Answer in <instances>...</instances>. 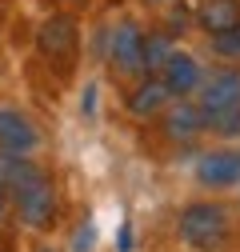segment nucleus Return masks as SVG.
<instances>
[{
  "instance_id": "obj_12",
  "label": "nucleus",
  "mask_w": 240,
  "mask_h": 252,
  "mask_svg": "<svg viewBox=\"0 0 240 252\" xmlns=\"http://www.w3.org/2000/svg\"><path fill=\"white\" fill-rule=\"evenodd\" d=\"M172 48H176V44H172V32H168V28H152V32H144V40H140L144 76H156L160 64H164V56H168Z\"/></svg>"
},
{
  "instance_id": "obj_5",
  "label": "nucleus",
  "mask_w": 240,
  "mask_h": 252,
  "mask_svg": "<svg viewBox=\"0 0 240 252\" xmlns=\"http://www.w3.org/2000/svg\"><path fill=\"white\" fill-rule=\"evenodd\" d=\"M140 40H144V28H140L132 16H124V20H116V24H112V36H108V60H112L116 76H124V80H140V76H144Z\"/></svg>"
},
{
  "instance_id": "obj_6",
  "label": "nucleus",
  "mask_w": 240,
  "mask_h": 252,
  "mask_svg": "<svg viewBox=\"0 0 240 252\" xmlns=\"http://www.w3.org/2000/svg\"><path fill=\"white\" fill-rule=\"evenodd\" d=\"M196 184L208 188V192H228V188H240V148L224 144V148H208L196 156Z\"/></svg>"
},
{
  "instance_id": "obj_11",
  "label": "nucleus",
  "mask_w": 240,
  "mask_h": 252,
  "mask_svg": "<svg viewBox=\"0 0 240 252\" xmlns=\"http://www.w3.org/2000/svg\"><path fill=\"white\" fill-rule=\"evenodd\" d=\"M168 88L160 84V76H140V84L132 88V96H128V112L136 120H152L164 104H168Z\"/></svg>"
},
{
  "instance_id": "obj_17",
  "label": "nucleus",
  "mask_w": 240,
  "mask_h": 252,
  "mask_svg": "<svg viewBox=\"0 0 240 252\" xmlns=\"http://www.w3.org/2000/svg\"><path fill=\"white\" fill-rule=\"evenodd\" d=\"M132 224H128V220H124V224H120V232H116V252H132Z\"/></svg>"
},
{
  "instance_id": "obj_18",
  "label": "nucleus",
  "mask_w": 240,
  "mask_h": 252,
  "mask_svg": "<svg viewBox=\"0 0 240 252\" xmlns=\"http://www.w3.org/2000/svg\"><path fill=\"white\" fill-rule=\"evenodd\" d=\"M4 216H8V192L0 188V220H4Z\"/></svg>"
},
{
  "instance_id": "obj_15",
  "label": "nucleus",
  "mask_w": 240,
  "mask_h": 252,
  "mask_svg": "<svg viewBox=\"0 0 240 252\" xmlns=\"http://www.w3.org/2000/svg\"><path fill=\"white\" fill-rule=\"evenodd\" d=\"M92 248H96V220L84 216L80 228L72 232V252H92Z\"/></svg>"
},
{
  "instance_id": "obj_9",
  "label": "nucleus",
  "mask_w": 240,
  "mask_h": 252,
  "mask_svg": "<svg viewBox=\"0 0 240 252\" xmlns=\"http://www.w3.org/2000/svg\"><path fill=\"white\" fill-rule=\"evenodd\" d=\"M40 148V132L36 124L28 120L24 112L16 108H0V152H16V156H28Z\"/></svg>"
},
{
  "instance_id": "obj_16",
  "label": "nucleus",
  "mask_w": 240,
  "mask_h": 252,
  "mask_svg": "<svg viewBox=\"0 0 240 252\" xmlns=\"http://www.w3.org/2000/svg\"><path fill=\"white\" fill-rule=\"evenodd\" d=\"M164 20H168V28L184 32V28L192 24V12L184 8V0H172V4H164Z\"/></svg>"
},
{
  "instance_id": "obj_19",
  "label": "nucleus",
  "mask_w": 240,
  "mask_h": 252,
  "mask_svg": "<svg viewBox=\"0 0 240 252\" xmlns=\"http://www.w3.org/2000/svg\"><path fill=\"white\" fill-rule=\"evenodd\" d=\"M144 8H164V4H172V0H140Z\"/></svg>"
},
{
  "instance_id": "obj_14",
  "label": "nucleus",
  "mask_w": 240,
  "mask_h": 252,
  "mask_svg": "<svg viewBox=\"0 0 240 252\" xmlns=\"http://www.w3.org/2000/svg\"><path fill=\"white\" fill-rule=\"evenodd\" d=\"M212 52L220 60H228V64H240V24H232V28L212 36Z\"/></svg>"
},
{
  "instance_id": "obj_8",
  "label": "nucleus",
  "mask_w": 240,
  "mask_h": 252,
  "mask_svg": "<svg viewBox=\"0 0 240 252\" xmlns=\"http://www.w3.org/2000/svg\"><path fill=\"white\" fill-rule=\"evenodd\" d=\"M160 84L168 88V96H192V92L200 88V80H204V68H200V60L192 56V52H184V48H172L168 56H164V64H160Z\"/></svg>"
},
{
  "instance_id": "obj_13",
  "label": "nucleus",
  "mask_w": 240,
  "mask_h": 252,
  "mask_svg": "<svg viewBox=\"0 0 240 252\" xmlns=\"http://www.w3.org/2000/svg\"><path fill=\"white\" fill-rule=\"evenodd\" d=\"M40 164H32L28 156H16V152H0V188L4 192H12V188H20L28 176H36Z\"/></svg>"
},
{
  "instance_id": "obj_7",
  "label": "nucleus",
  "mask_w": 240,
  "mask_h": 252,
  "mask_svg": "<svg viewBox=\"0 0 240 252\" xmlns=\"http://www.w3.org/2000/svg\"><path fill=\"white\" fill-rule=\"evenodd\" d=\"M156 116H160V132L172 144H192L204 132V116H200L196 100H188V96H172Z\"/></svg>"
},
{
  "instance_id": "obj_10",
  "label": "nucleus",
  "mask_w": 240,
  "mask_h": 252,
  "mask_svg": "<svg viewBox=\"0 0 240 252\" xmlns=\"http://www.w3.org/2000/svg\"><path fill=\"white\" fill-rule=\"evenodd\" d=\"M192 24L208 36L224 32V28L240 24V0H200L196 12H192Z\"/></svg>"
},
{
  "instance_id": "obj_1",
  "label": "nucleus",
  "mask_w": 240,
  "mask_h": 252,
  "mask_svg": "<svg viewBox=\"0 0 240 252\" xmlns=\"http://www.w3.org/2000/svg\"><path fill=\"white\" fill-rule=\"evenodd\" d=\"M192 96L204 116V132H216L224 140L240 136V68L208 72Z\"/></svg>"
},
{
  "instance_id": "obj_2",
  "label": "nucleus",
  "mask_w": 240,
  "mask_h": 252,
  "mask_svg": "<svg viewBox=\"0 0 240 252\" xmlns=\"http://www.w3.org/2000/svg\"><path fill=\"white\" fill-rule=\"evenodd\" d=\"M180 240L196 252H228L232 212L220 200H196L180 212Z\"/></svg>"
},
{
  "instance_id": "obj_3",
  "label": "nucleus",
  "mask_w": 240,
  "mask_h": 252,
  "mask_svg": "<svg viewBox=\"0 0 240 252\" xmlns=\"http://www.w3.org/2000/svg\"><path fill=\"white\" fill-rule=\"evenodd\" d=\"M8 204L16 208V220L24 228H48L56 220V184L40 168L36 176H28L20 188L8 192Z\"/></svg>"
},
{
  "instance_id": "obj_20",
  "label": "nucleus",
  "mask_w": 240,
  "mask_h": 252,
  "mask_svg": "<svg viewBox=\"0 0 240 252\" xmlns=\"http://www.w3.org/2000/svg\"><path fill=\"white\" fill-rule=\"evenodd\" d=\"M40 252H52V248H40Z\"/></svg>"
},
{
  "instance_id": "obj_4",
  "label": "nucleus",
  "mask_w": 240,
  "mask_h": 252,
  "mask_svg": "<svg viewBox=\"0 0 240 252\" xmlns=\"http://www.w3.org/2000/svg\"><path fill=\"white\" fill-rule=\"evenodd\" d=\"M36 52L56 64L60 72H68L76 64V52H80V24L68 16V12H56L48 20H40L36 28Z\"/></svg>"
}]
</instances>
